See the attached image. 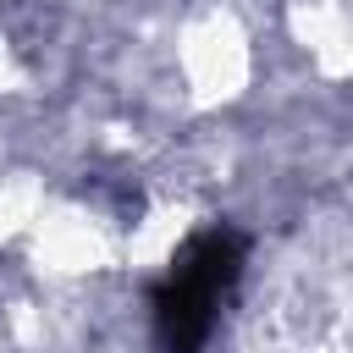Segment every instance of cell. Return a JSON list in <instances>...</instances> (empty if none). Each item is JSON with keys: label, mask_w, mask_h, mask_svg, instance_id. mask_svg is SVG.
<instances>
[{"label": "cell", "mask_w": 353, "mask_h": 353, "mask_svg": "<svg viewBox=\"0 0 353 353\" xmlns=\"http://www.w3.org/2000/svg\"><path fill=\"white\" fill-rule=\"evenodd\" d=\"M165 77H171V94L199 116L243 105L259 77V28L248 6L188 0L165 39Z\"/></svg>", "instance_id": "cell-1"}]
</instances>
